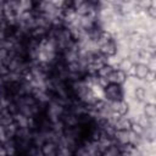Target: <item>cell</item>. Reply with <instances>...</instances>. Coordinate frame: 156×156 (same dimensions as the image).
<instances>
[{
    "label": "cell",
    "mask_w": 156,
    "mask_h": 156,
    "mask_svg": "<svg viewBox=\"0 0 156 156\" xmlns=\"http://www.w3.org/2000/svg\"><path fill=\"white\" fill-rule=\"evenodd\" d=\"M132 121L127 117H123V116H119L115 123V128L116 130H121V132H128L130 130V126H132Z\"/></svg>",
    "instance_id": "cell-1"
},
{
    "label": "cell",
    "mask_w": 156,
    "mask_h": 156,
    "mask_svg": "<svg viewBox=\"0 0 156 156\" xmlns=\"http://www.w3.org/2000/svg\"><path fill=\"white\" fill-rule=\"evenodd\" d=\"M133 69H134V76H135L138 79H145L146 74H147L149 71H150L149 66L145 65V63H141V62L135 63L134 67H133Z\"/></svg>",
    "instance_id": "cell-2"
},
{
    "label": "cell",
    "mask_w": 156,
    "mask_h": 156,
    "mask_svg": "<svg viewBox=\"0 0 156 156\" xmlns=\"http://www.w3.org/2000/svg\"><path fill=\"white\" fill-rule=\"evenodd\" d=\"M126 79H127V73L126 72H123V71H121V69H115L112 73H111V76L108 77V80L111 82V83H116V84H123L124 82H126Z\"/></svg>",
    "instance_id": "cell-3"
},
{
    "label": "cell",
    "mask_w": 156,
    "mask_h": 156,
    "mask_svg": "<svg viewBox=\"0 0 156 156\" xmlns=\"http://www.w3.org/2000/svg\"><path fill=\"white\" fill-rule=\"evenodd\" d=\"M112 111L117 115V116H124L128 112V104L123 100H118V101H113L112 104Z\"/></svg>",
    "instance_id": "cell-4"
},
{
    "label": "cell",
    "mask_w": 156,
    "mask_h": 156,
    "mask_svg": "<svg viewBox=\"0 0 156 156\" xmlns=\"http://www.w3.org/2000/svg\"><path fill=\"white\" fill-rule=\"evenodd\" d=\"M107 96L111 99V100H115L117 101L118 96H121V94L118 93L119 91V85L116 84V83H110L108 85H106V89H105Z\"/></svg>",
    "instance_id": "cell-5"
},
{
    "label": "cell",
    "mask_w": 156,
    "mask_h": 156,
    "mask_svg": "<svg viewBox=\"0 0 156 156\" xmlns=\"http://www.w3.org/2000/svg\"><path fill=\"white\" fill-rule=\"evenodd\" d=\"M100 51L104 56H112V55L116 54V45L113 44V41L108 40V41H106L101 45Z\"/></svg>",
    "instance_id": "cell-6"
},
{
    "label": "cell",
    "mask_w": 156,
    "mask_h": 156,
    "mask_svg": "<svg viewBox=\"0 0 156 156\" xmlns=\"http://www.w3.org/2000/svg\"><path fill=\"white\" fill-rule=\"evenodd\" d=\"M144 115L146 118L151 119V118H155L156 117V105L155 104H146L144 106Z\"/></svg>",
    "instance_id": "cell-7"
},
{
    "label": "cell",
    "mask_w": 156,
    "mask_h": 156,
    "mask_svg": "<svg viewBox=\"0 0 156 156\" xmlns=\"http://www.w3.org/2000/svg\"><path fill=\"white\" fill-rule=\"evenodd\" d=\"M133 67H134V63L130 61V58H127V57L122 58L121 62H119V65H118V69H121V71H123L126 73L129 72Z\"/></svg>",
    "instance_id": "cell-8"
},
{
    "label": "cell",
    "mask_w": 156,
    "mask_h": 156,
    "mask_svg": "<svg viewBox=\"0 0 156 156\" xmlns=\"http://www.w3.org/2000/svg\"><path fill=\"white\" fill-rule=\"evenodd\" d=\"M113 71H115V69H113L110 65H104V66L98 71V74H99V77H101V78L108 79V77L111 76V73H112Z\"/></svg>",
    "instance_id": "cell-9"
},
{
    "label": "cell",
    "mask_w": 156,
    "mask_h": 156,
    "mask_svg": "<svg viewBox=\"0 0 156 156\" xmlns=\"http://www.w3.org/2000/svg\"><path fill=\"white\" fill-rule=\"evenodd\" d=\"M41 151L45 156H50V155H54L55 151H56V146L52 144V143H45L43 146H41Z\"/></svg>",
    "instance_id": "cell-10"
},
{
    "label": "cell",
    "mask_w": 156,
    "mask_h": 156,
    "mask_svg": "<svg viewBox=\"0 0 156 156\" xmlns=\"http://www.w3.org/2000/svg\"><path fill=\"white\" fill-rule=\"evenodd\" d=\"M134 96H135V99H136L138 101L143 102V101L145 100V98H146V90H145L143 87H138V88H135V90H134Z\"/></svg>",
    "instance_id": "cell-11"
},
{
    "label": "cell",
    "mask_w": 156,
    "mask_h": 156,
    "mask_svg": "<svg viewBox=\"0 0 156 156\" xmlns=\"http://www.w3.org/2000/svg\"><path fill=\"white\" fill-rule=\"evenodd\" d=\"M116 138H117V140H118L121 144H123V145L128 144V141H129L128 132H121V130H117V133H116Z\"/></svg>",
    "instance_id": "cell-12"
},
{
    "label": "cell",
    "mask_w": 156,
    "mask_h": 156,
    "mask_svg": "<svg viewBox=\"0 0 156 156\" xmlns=\"http://www.w3.org/2000/svg\"><path fill=\"white\" fill-rule=\"evenodd\" d=\"M130 130L133 134L135 135H141L144 133V127L139 123V122H133L132 126H130Z\"/></svg>",
    "instance_id": "cell-13"
},
{
    "label": "cell",
    "mask_w": 156,
    "mask_h": 156,
    "mask_svg": "<svg viewBox=\"0 0 156 156\" xmlns=\"http://www.w3.org/2000/svg\"><path fill=\"white\" fill-rule=\"evenodd\" d=\"M145 80H146V82H149V83L155 82V80H156V71L150 69V71H149V73H147V74H146V77H145Z\"/></svg>",
    "instance_id": "cell-14"
},
{
    "label": "cell",
    "mask_w": 156,
    "mask_h": 156,
    "mask_svg": "<svg viewBox=\"0 0 156 156\" xmlns=\"http://www.w3.org/2000/svg\"><path fill=\"white\" fill-rule=\"evenodd\" d=\"M138 5H139L143 10H147V9H150L154 4H152V1H151V0H143V1H140Z\"/></svg>",
    "instance_id": "cell-15"
},
{
    "label": "cell",
    "mask_w": 156,
    "mask_h": 156,
    "mask_svg": "<svg viewBox=\"0 0 156 156\" xmlns=\"http://www.w3.org/2000/svg\"><path fill=\"white\" fill-rule=\"evenodd\" d=\"M146 11H147V15H149L151 18L156 20V6H154V5H152V6H151L150 9H147Z\"/></svg>",
    "instance_id": "cell-16"
}]
</instances>
